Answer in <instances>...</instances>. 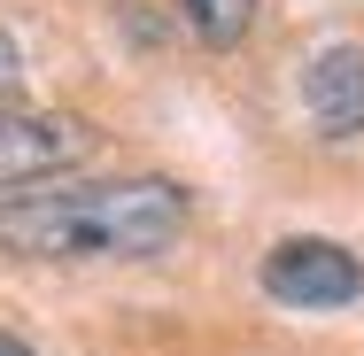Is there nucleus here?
Segmentation results:
<instances>
[{"mask_svg":"<svg viewBox=\"0 0 364 356\" xmlns=\"http://www.w3.org/2000/svg\"><path fill=\"white\" fill-rule=\"evenodd\" d=\"M178 16L202 47H240L248 23H256V0H178Z\"/></svg>","mask_w":364,"mask_h":356,"instance_id":"39448f33","label":"nucleus"},{"mask_svg":"<svg viewBox=\"0 0 364 356\" xmlns=\"http://www.w3.org/2000/svg\"><path fill=\"white\" fill-rule=\"evenodd\" d=\"M101 147V124L70 109H0V186H31L47 171H70Z\"/></svg>","mask_w":364,"mask_h":356,"instance_id":"f03ea898","label":"nucleus"},{"mask_svg":"<svg viewBox=\"0 0 364 356\" xmlns=\"http://www.w3.org/2000/svg\"><path fill=\"white\" fill-rule=\"evenodd\" d=\"M264 294L287 310H349L364 294V264L341 240H279L264 256Z\"/></svg>","mask_w":364,"mask_h":356,"instance_id":"7ed1b4c3","label":"nucleus"},{"mask_svg":"<svg viewBox=\"0 0 364 356\" xmlns=\"http://www.w3.org/2000/svg\"><path fill=\"white\" fill-rule=\"evenodd\" d=\"M302 101H310V124H318V132H333V140L364 132V47L357 39H333V47L310 55Z\"/></svg>","mask_w":364,"mask_h":356,"instance_id":"20e7f679","label":"nucleus"},{"mask_svg":"<svg viewBox=\"0 0 364 356\" xmlns=\"http://www.w3.org/2000/svg\"><path fill=\"white\" fill-rule=\"evenodd\" d=\"M0 356H31V349H23V341H16V333H0Z\"/></svg>","mask_w":364,"mask_h":356,"instance_id":"0eeeda50","label":"nucleus"},{"mask_svg":"<svg viewBox=\"0 0 364 356\" xmlns=\"http://www.w3.org/2000/svg\"><path fill=\"white\" fill-rule=\"evenodd\" d=\"M186 186L178 178H85V186H39L0 202V248L31 264H85V256H163L186 232Z\"/></svg>","mask_w":364,"mask_h":356,"instance_id":"f257e3e1","label":"nucleus"},{"mask_svg":"<svg viewBox=\"0 0 364 356\" xmlns=\"http://www.w3.org/2000/svg\"><path fill=\"white\" fill-rule=\"evenodd\" d=\"M16 70H23V55H16V39H8V31H0V93H8V85H16Z\"/></svg>","mask_w":364,"mask_h":356,"instance_id":"423d86ee","label":"nucleus"}]
</instances>
